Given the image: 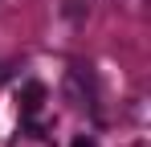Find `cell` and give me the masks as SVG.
I'll list each match as a JSON object with an SVG mask.
<instances>
[{
    "instance_id": "cell-2",
    "label": "cell",
    "mask_w": 151,
    "mask_h": 147,
    "mask_svg": "<svg viewBox=\"0 0 151 147\" xmlns=\"http://www.w3.org/2000/svg\"><path fill=\"white\" fill-rule=\"evenodd\" d=\"M78 12H82V0H70L65 4V17H78Z\"/></svg>"
},
{
    "instance_id": "cell-3",
    "label": "cell",
    "mask_w": 151,
    "mask_h": 147,
    "mask_svg": "<svg viewBox=\"0 0 151 147\" xmlns=\"http://www.w3.org/2000/svg\"><path fill=\"white\" fill-rule=\"evenodd\" d=\"M74 147H94V143H90V139H78V143H74Z\"/></svg>"
},
{
    "instance_id": "cell-1",
    "label": "cell",
    "mask_w": 151,
    "mask_h": 147,
    "mask_svg": "<svg viewBox=\"0 0 151 147\" xmlns=\"http://www.w3.org/2000/svg\"><path fill=\"white\" fill-rule=\"evenodd\" d=\"M41 102H45V86H41V82H25V86H21V115L33 119V115L41 110Z\"/></svg>"
}]
</instances>
